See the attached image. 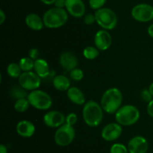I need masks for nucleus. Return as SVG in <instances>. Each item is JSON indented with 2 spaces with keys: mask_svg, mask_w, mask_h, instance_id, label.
Segmentation results:
<instances>
[{
  "mask_svg": "<svg viewBox=\"0 0 153 153\" xmlns=\"http://www.w3.org/2000/svg\"><path fill=\"white\" fill-rule=\"evenodd\" d=\"M123 103V94L117 88H110L102 95L100 105L104 112L109 114L116 113L121 107Z\"/></svg>",
  "mask_w": 153,
  "mask_h": 153,
  "instance_id": "obj_1",
  "label": "nucleus"
},
{
  "mask_svg": "<svg viewBox=\"0 0 153 153\" xmlns=\"http://www.w3.org/2000/svg\"><path fill=\"white\" fill-rule=\"evenodd\" d=\"M103 109L101 105L91 100L84 104L82 116L85 124L89 127H97L101 124L103 118Z\"/></svg>",
  "mask_w": 153,
  "mask_h": 153,
  "instance_id": "obj_2",
  "label": "nucleus"
},
{
  "mask_svg": "<svg viewBox=\"0 0 153 153\" xmlns=\"http://www.w3.org/2000/svg\"><path fill=\"white\" fill-rule=\"evenodd\" d=\"M43 20L46 27L58 28L67 23L68 20V13L65 8H51L43 14Z\"/></svg>",
  "mask_w": 153,
  "mask_h": 153,
  "instance_id": "obj_3",
  "label": "nucleus"
},
{
  "mask_svg": "<svg viewBox=\"0 0 153 153\" xmlns=\"http://www.w3.org/2000/svg\"><path fill=\"white\" fill-rule=\"evenodd\" d=\"M117 122L122 126H131L140 118V111L135 106L126 104L121 106L115 113Z\"/></svg>",
  "mask_w": 153,
  "mask_h": 153,
  "instance_id": "obj_4",
  "label": "nucleus"
},
{
  "mask_svg": "<svg viewBox=\"0 0 153 153\" xmlns=\"http://www.w3.org/2000/svg\"><path fill=\"white\" fill-rule=\"evenodd\" d=\"M96 22L105 30H112L117 26L118 22L117 16L112 9L108 8H102L94 13Z\"/></svg>",
  "mask_w": 153,
  "mask_h": 153,
  "instance_id": "obj_5",
  "label": "nucleus"
},
{
  "mask_svg": "<svg viewBox=\"0 0 153 153\" xmlns=\"http://www.w3.org/2000/svg\"><path fill=\"white\" fill-rule=\"evenodd\" d=\"M27 98L30 105L39 110H47L52 105L51 96L43 90L36 89L30 92Z\"/></svg>",
  "mask_w": 153,
  "mask_h": 153,
  "instance_id": "obj_6",
  "label": "nucleus"
},
{
  "mask_svg": "<svg viewBox=\"0 0 153 153\" xmlns=\"http://www.w3.org/2000/svg\"><path fill=\"white\" fill-rule=\"evenodd\" d=\"M76 136V130L73 126L64 124L58 128L55 133L54 140L57 145L60 146H67L72 143Z\"/></svg>",
  "mask_w": 153,
  "mask_h": 153,
  "instance_id": "obj_7",
  "label": "nucleus"
},
{
  "mask_svg": "<svg viewBox=\"0 0 153 153\" xmlns=\"http://www.w3.org/2000/svg\"><path fill=\"white\" fill-rule=\"evenodd\" d=\"M131 14L138 22H149L153 20V6L146 3L136 4L131 9Z\"/></svg>",
  "mask_w": 153,
  "mask_h": 153,
  "instance_id": "obj_8",
  "label": "nucleus"
},
{
  "mask_svg": "<svg viewBox=\"0 0 153 153\" xmlns=\"http://www.w3.org/2000/svg\"><path fill=\"white\" fill-rule=\"evenodd\" d=\"M19 85L27 91H34L38 89L41 85V78L34 71L22 72L18 78Z\"/></svg>",
  "mask_w": 153,
  "mask_h": 153,
  "instance_id": "obj_9",
  "label": "nucleus"
},
{
  "mask_svg": "<svg viewBox=\"0 0 153 153\" xmlns=\"http://www.w3.org/2000/svg\"><path fill=\"white\" fill-rule=\"evenodd\" d=\"M43 122L47 127L59 128L66 123V116L63 112L58 110H51L43 116Z\"/></svg>",
  "mask_w": 153,
  "mask_h": 153,
  "instance_id": "obj_10",
  "label": "nucleus"
},
{
  "mask_svg": "<svg viewBox=\"0 0 153 153\" xmlns=\"http://www.w3.org/2000/svg\"><path fill=\"white\" fill-rule=\"evenodd\" d=\"M123 132L122 125L117 122H111L106 124L101 132L102 137L105 141L111 142L117 140Z\"/></svg>",
  "mask_w": 153,
  "mask_h": 153,
  "instance_id": "obj_11",
  "label": "nucleus"
},
{
  "mask_svg": "<svg viewBox=\"0 0 153 153\" xmlns=\"http://www.w3.org/2000/svg\"><path fill=\"white\" fill-rule=\"evenodd\" d=\"M127 148L129 153H146L149 149V143L143 136H135L128 141Z\"/></svg>",
  "mask_w": 153,
  "mask_h": 153,
  "instance_id": "obj_12",
  "label": "nucleus"
},
{
  "mask_svg": "<svg viewBox=\"0 0 153 153\" xmlns=\"http://www.w3.org/2000/svg\"><path fill=\"white\" fill-rule=\"evenodd\" d=\"M94 44L100 50L105 51L112 44V37L108 30H99L94 36Z\"/></svg>",
  "mask_w": 153,
  "mask_h": 153,
  "instance_id": "obj_13",
  "label": "nucleus"
},
{
  "mask_svg": "<svg viewBox=\"0 0 153 153\" xmlns=\"http://www.w3.org/2000/svg\"><path fill=\"white\" fill-rule=\"evenodd\" d=\"M65 9L67 13L75 18H81L85 15L86 8L82 0H66Z\"/></svg>",
  "mask_w": 153,
  "mask_h": 153,
  "instance_id": "obj_14",
  "label": "nucleus"
},
{
  "mask_svg": "<svg viewBox=\"0 0 153 153\" xmlns=\"http://www.w3.org/2000/svg\"><path fill=\"white\" fill-rule=\"evenodd\" d=\"M59 62L63 69L67 71H71L77 68L78 59L74 53L69 51L62 52L59 57Z\"/></svg>",
  "mask_w": 153,
  "mask_h": 153,
  "instance_id": "obj_15",
  "label": "nucleus"
},
{
  "mask_svg": "<svg viewBox=\"0 0 153 153\" xmlns=\"http://www.w3.org/2000/svg\"><path fill=\"white\" fill-rule=\"evenodd\" d=\"M35 126L28 120H22L19 122L16 126V133L24 138L31 137L35 132Z\"/></svg>",
  "mask_w": 153,
  "mask_h": 153,
  "instance_id": "obj_16",
  "label": "nucleus"
},
{
  "mask_svg": "<svg viewBox=\"0 0 153 153\" xmlns=\"http://www.w3.org/2000/svg\"><path fill=\"white\" fill-rule=\"evenodd\" d=\"M25 24L27 26L34 31H40L45 26L43 17H40L35 13L28 14L25 16Z\"/></svg>",
  "mask_w": 153,
  "mask_h": 153,
  "instance_id": "obj_17",
  "label": "nucleus"
},
{
  "mask_svg": "<svg viewBox=\"0 0 153 153\" xmlns=\"http://www.w3.org/2000/svg\"><path fill=\"white\" fill-rule=\"evenodd\" d=\"M67 95L72 103L77 105H84L85 101V96L83 92L76 86H71L67 91Z\"/></svg>",
  "mask_w": 153,
  "mask_h": 153,
  "instance_id": "obj_18",
  "label": "nucleus"
},
{
  "mask_svg": "<svg viewBox=\"0 0 153 153\" xmlns=\"http://www.w3.org/2000/svg\"><path fill=\"white\" fill-rule=\"evenodd\" d=\"M34 70L41 79L46 78L50 75V68L47 62L43 58H37L34 61Z\"/></svg>",
  "mask_w": 153,
  "mask_h": 153,
  "instance_id": "obj_19",
  "label": "nucleus"
},
{
  "mask_svg": "<svg viewBox=\"0 0 153 153\" xmlns=\"http://www.w3.org/2000/svg\"><path fill=\"white\" fill-rule=\"evenodd\" d=\"M52 84L55 89L58 91H67L70 88V80L67 76L62 74L55 76L52 80Z\"/></svg>",
  "mask_w": 153,
  "mask_h": 153,
  "instance_id": "obj_20",
  "label": "nucleus"
},
{
  "mask_svg": "<svg viewBox=\"0 0 153 153\" xmlns=\"http://www.w3.org/2000/svg\"><path fill=\"white\" fill-rule=\"evenodd\" d=\"M10 94L13 98L18 100V99L27 98L28 95V93L27 90L22 88L21 86H13L10 88Z\"/></svg>",
  "mask_w": 153,
  "mask_h": 153,
  "instance_id": "obj_21",
  "label": "nucleus"
},
{
  "mask_svg": "<svg viewBox=\"0 0 153 153\" xmlns=\"http://www.w3.org/2000/svg\"><path fill=\"white\" fill-rule=\"evenodd\" d=\"M22 70L19 66V63L11 62L7 65V74L11 78H19L22 74Z\"/></svg>",
  "mask_w": 153,
  "mask_h": 153,
  "instance_id": "obj_22",
  "label": "nucleus"
},
{
  "mask_svg": "<svg viewBox=\"0 0 153 153\" xmlns=\"http://www.w3.org/2000/svg\"><path fill=\"white\" fill-rule=\"evenodd\" d=\"M19 64L22 69V72L31 71L34 70V60L31 58L30 57H23L21 58L19 61Z\"/></svg>",
  "mask_w": 153,
  "mask_h": 153,
  "instance_id": "obj_23",
  "label": "nucleus"
},
{
  "mask_svg": "<svg viewBox=\"0 0 153 153\" xmlns=\"http://www.w3.org/2000/svg\"><path fill=\"white\" fill-rule=\"evenodd\" d=\"M100 55V50L96 46H86L83 50V56L88 60H94Z\"/></svg>",
  "mask_w": 153,
  "mask_h": 153,
  "instance_id": "obj_24",
  "label": "nucleus"
},
{
  "mask_svg": "<svg viewBox=\"0 0 153 153\" xmlns=\"http://www.w3.org/2000/svg\"><path fill=\"white\" fill-rule=\"evenodd\" d=\"M29 106H31V105H30L28 98H21L16 100L14 105H13V107H14V110L16 112H24L28 109Z\"/></svg>",
  "mask_w": 153,
  "mask_h": 153,
  "instance_id": "obj_25",
  "label": "nucleus"
},
{
  "mask_svg": "<svg viewBox=\"0 0 153 153\" xmlns=\"http://www.w3.org/2000/svg\"><path fill=\"white\" fill-rule=\"evenodd\" d=\"M110 153H128V150L124 144L114 143L111 147Z\"/></svg>",
  "mask_w": 153,
  "mask_h": 153,
  "instance_id": "obj_26",
  "label": "nucleus"
},
{
  "mask_svg": "<svg viewBox=\"0 0 153 153\" xmlns=\"http://www.w3.org/2000/svg\"><path fill=\"white\" fill-rule=\"evenodd\" d=\"M70 76L72 80L75 81H80L84 77L83 70L79 68H76L70 72Z\"/></svg>",
  "mask_w": 153,
  "mask_h": 153,
  "instance_id": "obj_27",
  "label": "nucleus"
},
{
  "mask_svg": "<svg viewBox=\"0 0 153 153\" xmlns=\"http://www.w3.org/2000/svg\"><path fill=\"white\" fill-rule=\"evenodd\" d=\"M107 0H89V5L93 10H99L103 8Z\"/></svg>",
  "mask_w": 153,
  "mask_h": 153,
  "instance_id": "obj_28",
  "label": "nucleus"
},
{
  "mask_svg": "<svg viewBox=\"0 0 153 153\" xmlns=\"http://www.w3.org/2000/svg\"><path fill=\"white\" fill-rule=\"evenodd\" d=\"M78 122V116L75 112H70L66 116V123L71 126H74Z\"/></svg>",
  "mask_w": 153,
  "mask_h": 153,
  "instance_id": "obj_29",
  "label": "nucleus"
},
{
  "mask_svg": "<svg viewBox=\"0 0 153 153\" xmlns=\"http://www.w3.org/2000/svg\"><path fill=\"white\" fill-rule=\"evenodd\" d=\"M140 98H141V99L143 101L149 103V101L152 100L153 96L152 95L150 92H149V88H143L140 92Z\"/></svg>",
  "mask_w": 153,
  "mask_h": 153,
  "instance_id": "obj_30",
  "label": "nucleus"
},
{
  "mask_svg": "<svg viewBox=\"0 0 153 153\" xmlns=\"http://www.w3.org/2000/svg\"><path fill=\"white\" fill-rule=\"evenodd\" d=\"M84 22L86 25H93L96 22L95 14H88L84 16Z\"/></svg>",
  "mask_w": 153,
  "mask_h": 153,
  "instance_id": "obj_31",
  "label": "nucleus"
},
{
  "mask_svg": "<svg viewBox=\"0 0 153 153\" xmlns=\"http://www.w3.org/2000/svg\"><path fill=\"white\" fill-rule=\"evenodd\" d=\"M39 55H40V52L37 48H31L28 51V57L32 58L34 61L39 58Z\"/></svg>",
  "mask_w": 153,
  "mask_h": 153,
  "instance_id": "obj_32",
  "label": "nucleus"
},
{
  "mask_svg": "<svg viewBox=\"0 0 153 153\" xmlns=\"http://www.w3.org/2000/svg\"><path fill=\"white\" fill-rule=\"evenodd\" d=\"M54 5L58 8H65L66 0H55Z\"/></svg>",
  "mask_w": 153,
  "mask_h": 153,
  "instance_id": "obj_33",
  "label": "nucleus"
},
{
  "mask_svg": "<svg viewBox=\"0 0 153 153\" xmlns=\"http://www.w3.org/2000/svg\"><path fill=\"white\" fill-rule=\"evenodd\" d=\"M146 111H147L148 115L153 118V99L148 103L147 107H146Z\"/></svg>",
  "mask_w": 153,
  "mask_h": 153,
  "instance_id": "obj_34",
  "label": "nucleus"
},
{
  "mask_svg": "<svg viewBox=\"0 0 153 153\" xmlns=\"http://www.w3.org/2000/svg\"><path fill=\"white\" fill-rule=\"evenodd\" d=\"M6 20V14L3 10H0V24L2 25Z\"/></svg>",
  "mask_w": 153,
  "mask_h": 153,
  "instance_id": "obj_35",
  "label": "nucleus"
},
{
  "mask_svg": "<svg viewBox=\"0 0 153 153\" xmlns=\"http://www.w3.org/2000/svg\"><path fill=\"white\" fill-rule=\"evenodd\" d=\"M40 1L46 5H52V4H54L55 0H40Z\"/></svg>",
  "mask_w": 153,
  "mask_h": 153,
  "instance_id": "obj_36",
  "label": "nucleus"
},
{
  "mask_svg": "<svg viewBox=\"0 0 153 153\" xmlns=\"http://www.w3.org/2000/svg\"><path fill=\"white\" fill-rule=\"evenodd\" d=\"M147 33L151 38H153V23L151 24V25L149 26V27H148Z\"/></svg>",
  "mask_w": 153,
  "mask_h": 153,
  "instance_id": "obj_37",
  "label": "nucleus"
},
{
  "mask_svg": "<svg viewBox=\"0 0 153 153\" xmlns=\"http://www.w3.org/2000/svg\"><path fill=\"white\" fill-rule=\"evenodd\" d=\"M0 153H7V147L3 144L0 145Z\"/></svg>",
  "mask_w": 153,
  "mask_h": 153,
  "instance_id": "obj_38",
  "label": "nucleus"
},
{
  "mask_svg": "<svg viewBox=\"0 0 153 153\" xmlns=\"http://www.w3.org/2000/svg\"><path fill=\"white\" fill-rule=\"evenodd\" d=\"M149 92H151V94H152V95L153 96V82L150 84V86H149Z\"/></svg>",
  "mask_w": 153,
  "mask_h": 153,
  "instance_id": "obj_39",
  "label": "nucleus"
}]
</instances>
